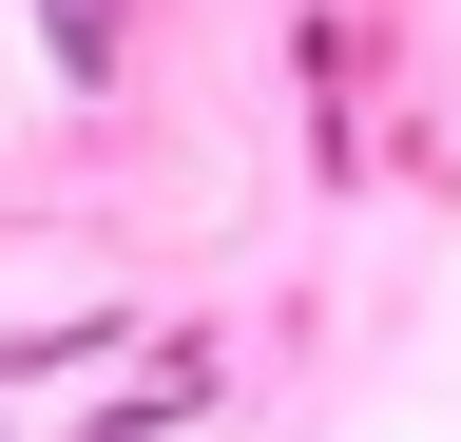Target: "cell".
<instances>
[{
  "mask_svg": "<svg viewBox=\"0 0 461 442\" xmlns=\"http://www.w3.org/2000/svg\"><path fill=\"white\" fill-rule=\"evenodd\" d=\"M193 404H212V347H173V365L135 384V404H96V423H58V442H173Z\"/></svg>",
  "mask_w": 461,
  "mask_h": 442,
  "instance_id": "cell-1",
  "label": "cell"
}]
</instances>
